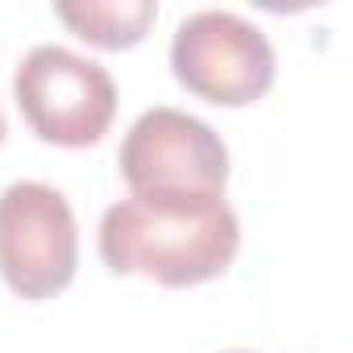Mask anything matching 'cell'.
<instances>
[{
    "instance_id": "1",
    "label": "cell",
    "mask_w": 353,
    "mask_h": 353,
    "mask_svg": "<svg viewBox=\"0 0 353 353\" xmlns=\"http://www.w3.org/2000/svg\"><path fill=\"white\" fill-rule=\"evenodd\" d=\"M241 245L225 196H129L100 221V258L112 274H141L162 287L221 279Z\"/></svg>"
},
{
    "instance_id": "2",
    "label": "cell",
    "mask_w": 353,
    "mask_h": 353,
    "mask_svg": "<svg viewBox=\"0 0 353 353\" xmlns=\"http://www.w3.org/2000/svg\"><path fill=\"white\" fill-rule=\"evenodd\" d=\"M13 96L26 125L63 150L96 145L117 117L112 75L67 46H34L13 75Z\"/></svg>"
},
{
    "instance_id": "3",
    "label": "cell",
    "mask_w": 353,
    "mask_h": 353,
    "mask_svg": "<svg viewBox=\"0 0 353 353\" xmlns=\"http://www.w3.org/2000/svg\"><path fill=\"white\" fill-rule=\"evenodd\" d=\"M79 266V229L67 196L50 183H9L0 192V279L17 299H54Z\"/></svg>"
},
{
    "instance_id": "4",
    "label": "cell",
    "mask_w": 353,
    "mask_h": 353,
    "mask_svg": "<svg viewBox=\"0 0 353 353\" xmlns=\"http://www.w3.org/2000/svg\"><path fill=\"white\" fill-rule=\"evenodd\" d=\"M121 174L133 196H225L229 150L221 133L179 108H150L121 141Z\"/></svg>"
},
{
    "instance_id": "5",
    "label": "cell",
    "mask_w": 353,
    "mask_h": 353,
    "mask_svg": "<svg viewBox=\"0 0 353 353\" xmlns=\"http://www.w3.org/2000/svg\"><path fill=\"white\" fill-rule=\"evenodd\" d=\"M170 71L192 96L221 108H241L270 92L274 50L266 34L245 17L225 9H204L174 30Z\"/></svg>"
},
{
    "instance_id": "6",
    "label": "cell",
    "mask_w": 353,
    "mask_h": 353,
    "mask_svg": "<svg viewBox=\"0 0 353 353\" xmlns=\"http://www.w3.org/2000/svg\"><path fill=\"white\" fill-rule=\"evenodd\" d=\"M54 13L75 38L100 50L137 46L158 17L154 0H63V5H54Z\"/></svg>"
},
{
    "instance_id": "7",
    "label": "cell",
    "mask_w": 353,
    "mask_h": 353,
    "mask_svg": "<svg viewBox=\"0 0 353 353\" xmlns=\"http://www.w3.org/2000/svg\"><path fill=\"white\" fill-rule=\"evenodd\" d=\"M0 141H5V117H0Z\"/></svg>"
},
{
    "instance_id": "8",
    "label": "cell",
    "mask_w": 353,
    "mask_h": 353,
    "mask_svg": "<svg viewBox=\"0 0 353 353\" xmlns=\"http://www.w3.org/2000/svg\"><path fill=\"white\" fill-rule=\"evenodd\" d=\"M233 353H237V349H233Z\"/></svg>"
}]
</instances>
